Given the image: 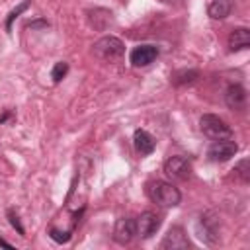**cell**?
Listing matches in <instances>:
<instances>
[{
    "label": "cell",
    "instance_id": "6da1fadb",
    "mask_svg": "<svg viewBox=\"0 0 250 250\" xmlns=\"http://www.w3.org/2000/svg\"><path fill=\"white\" fill-rule=\"evenodd\" d=\"M146 193L150 197L152 203L160 205V207H176L180 205L182 201V193L180 189L170 184V182H164V180H154V182H148L146 186Z\"/></svg>",
    "mask_w": 250,
    "mask_h": 250
},
{
    "label": "cell",
    "instance_id": "7a4b0ae2",
    "mask_svg": "<svg viewBox=\"0 0 250 250\" xmlns=\"http://www.w3.org/2000/svg\"><path fill=\"white\" fill-rule=\"evenodd\" d=\"M92 53H94L98 59L111 62V61H117V59L123 57L125 45H123V41H121L119 37H115V35H105V37L98 39V41L92 45Z\"/></svg>",
    "mask_w": 250,
    "mask_h": 250
},
{
    "label": "cell",
    "instance_id": "3957f363",
    "mask_svg": "<svg viewBox=\"0 0 250 250\" xmlns=\"http://www.w3.org/2000/svg\"><path fill=\"white\" fill-rule=\"evenodd\" d=\"M199 129L203 131L205 137H209V139H213V141L230 139V137H232L230 125H227L225 119H221L219 115H213V113L201 115V119H199Z\"/></svg>",
    "mask_w": 250,
    "mask_h": 250
},
{
    "label": "cell",
    "instance_id": "277c9868",
    "mask_svg": "<svg viewBox=\"0 0 250 250\" xmlns=\"http://www.w3.org/2000/svg\"><path fill=\"white\" fill-rule=\"evenodd\" d=\"M236 150H238V145L234 141L219 139V141H213V145L207 150V156L211 162H227L236 154Z\"/></svg>",
    "mask_w": 250,
    "mask_h": 250
},
{
    "label": "cell",
    "instance_id": "5b68a950",
    "mask_svg": "<svg viewBox=\"0 0 250 250\" xmlns=\"http://www.w3.org/2000/svg\"><path fill=\"white\" fill-rule=\"evenodd\" d=\"M164 174L172 180H188L191 176V162L186 156H170L164 162Z\"/></svg>",
    "mask_w": 250,
    "mask_h": 250
},
{
    "label": "cell",
    "instance_id": "8992f818",
    "mask_svg": "<svg viewBox=\"0 0 250 250\" xmlns=\"http://www.w3.org/2000/svg\"><path fill=\"white\" fill-rule=\"evenodd\" d=\"M135 225H137V234H139L141 238H150V236L160 229L162 217H160L158 213H154V211H143V213L137 217Z\"/></svg>",
    "mask_w": 250,
    "mask_h": 250
},
{
    "label": "cell",
    "instance_id": "52a82bcc",
    "mask_svg": "<svg viewBox=\"0 0 250 250\" xmlns=\"http://www.w3.org/2000/svg\"><path fill=\"white\" fill-rule=\"evenodd\" d=\"M135 234H137L135 219H131V217H121V219L115 221V227H113V240H115L117 244H129Z\"/></svg>",
    "mask_w": 250,
    "mask_h": 250
},
{
    "label": "cell",
    "instance_id": "ba28073f",
    "mask_svg": "<svg viewBox=\"0 0 250 250\" xmlns=\"http://www.w3.org/2000/svg\"><path fill=\"white\" fill-rule=\"evenodd\" d=\"M160 248L162 250H184V248H189V240H188V234L182 227H172L162 242H160Z\"/></svg>",
    "mask_w": 250,
    "mask_h": 250
},
{
    "label": "cell",
    "instance_id": "9c48e42d",
    "mask_svg": "<svg viewBox=\"0 0 250 250\" xmlns=\"http://www.w3.org/2000/svg\"><path fill=\"white\" fill-rule=\"evenodd\" d=\"M158 57V49L154 45H137L129 53V62L133 66H146Z\"/></svg>",
    "mask_w": 250,
    "mask_h": 250
},
{
    "label": "cell",
    "instance_id": "30bf717a",
    "mask_svg": "<svg viewBox=\"0 0 250 250\" xmlns=\"http://www.w3.org/2000/svg\"><path fill=\"white\" fill-rule=\"evenodd\" d=\"M225 102H227V105L230 109H236V111L244 109V105H246V90H244V86L230 84L227 88V92H225Z\"/></svg>",
    "mask_w": 250,
    "mask_h": 250
},
{
    "label": "cell",
    "instance_id": "8fae6325",
    "mask_svg": "<svg viewBox=\"0 0 250 250\" xmlns=\"http://www.w3.org/2000/svg\"><path fill=\"white\" fill-rule=\"evenodd\" d=\"M133 145H135V150L141 154V156H146L154 150L156 143H154V137L145 131V129H137L135 135H133Z\"/></svg>",
    "mask_w": 250,
    "mask_h": 250
},
{
    "label": "cell",
    "instance_id": "7c38bea8",
    "mask_svg": "<svg viewBox=\"0 0 250 250\" xmlns=\"http://www.w3.org/2000/svg\"><path fill=\"white\" fill-rule=\"evenodd\" d=\"M248 47H250V31L246 27L232 29L230 35H229V49L232 53H236V51H244Z\"/></svg>",
    "mask_w": 250,
    "mask_h": 250
},
{
    "label": "cell",
    "instance_id": "4fadbf2b",
    "mask_svg": "<svg viewBox=\"0 0 250 250\" xmlns=\"http://www.w3.org/2000/svg\"><path fill=\"white\" fill-rule=\"evenodd\" d=\"M207 12H209V16L213 20H225L232 12V0H213L209 4Z\"/></svg>",
    "mask_w": 250,
    "mask_h": 250
},
{
    "label": "cell",
    "instance_id": "5bb4252c",
    "mask_svg": "<svg viewBox=\"0 0 250 250\" xmlns=\"http://www.w3.org/2000/svg\"><path fill=\"white\" fill-rule=\"evenodd\" d=\"M197 76H199L197 70H178V72L172 76V82H174L176 86H180V84H189V82H193Z\"/></svg>",
    "mask_w": 250,
    "mask_h": 250
},
{
    "label": "cell",
    "instance_id": "9a60e30c",
    "mask_svg": "<svg viewBox=\"0 0 250 250\" xmlns=\"http://www.w3.org/2000/svg\"><path fill=\"white\" fill-rule=\"evenodd\" d=\"M68 72V64L64 62V61H59L55 66H53V72H51V78H53V82L57 84V82H61L62 78H64V74Z\"/></svg>",
    "mask_w": 250,
    "mask_h": 250
},
{
    "label": "cell",
    "instance_id": "2e32d148",
    "mask_svg": "<svg viewBox=\"0 0 250 250\" xmlns=\"http://www.w3.org/2000/svg\"><path fill=\"white\" fill-rule=\"evenodd\" d=\"M27 6H29V0H25V2H23V4H20L16 10H12V12H10V16H8V20H6V29H8V31L12 29V21H14V20H16V18H18V16L27 8Z\"/></svg>",
    "mask_w": 250,
    "mask_h": 250
},
{
    "label": "cell",
    "instance_id": "e0dca14e",
    "mask_svg": "<svg viewBox=\"0 0 250 250\" xmlns=\"http://www.w3.org/2000/svg\"><path fill=\"white\" fill-rule=\"evenodd\" d=\"M49 236L55 240V242H66V240H70V230H59V229H49Z\"/></svg>",
    "mask_w": 250,
    "mask_h": 250
},
{
    "label": "cell",
    "instance_id": "ac0fdd59",
    "mask_svg": "<svg viewBox=\"0 0 250 250\" xmlns=\"http://www.w3.org/2000/svg\"><path fill=\"white\" fill-rule=\"evenodd\" d=\"M8 219H10V225H12L20 234H25V230H23V227H21V223H20V217H18V213H16L14 209H8Z\"/></svg>",
    "mask_w": 250,
    "mask_h": 250
},
{
    "label": "cell",
    "instance_id": "d6986e66",
    "mask_svg": "<svg viewBox=\"0 0 250 250\" xmlns=\"http://www.w3.org/2000/svg\"><path fill=\"white\" fill-rule=\"evenodd\" d=\"M246 166H248V160H242V162H240V164L234 168V172H238V176H240L244 182H248V178H250V176H248V170H246Z\"/></svg>",
    "mask_w": 250,
    "mask_h": 250
},
{
    "label": "cell",
    "instance_id": "ffe728a7",
    "mask_svg": "<svg viewBox=\"0 0 250 250\" xmlns=\"http://www.w3.org/2000/svg\"><path fill=\"white\" fill-rule=\"evenodd\" d=\"M0 246H6V248H14V246H12L10 242H6L4 238H0Z\"/></svg>",
    "mask_w": 250,
    "mask_h": 250
}]
</instances>
